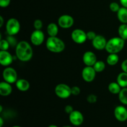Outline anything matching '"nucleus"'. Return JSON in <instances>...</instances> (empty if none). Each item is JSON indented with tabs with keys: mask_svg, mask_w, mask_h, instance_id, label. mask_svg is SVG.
<instances>
[{
	"mask_svg": "<svg viewBox=\"0 0 127 127\" xmlns=\"http://www.w3.org/2000/svg\"><path fill=\"white\" fill-rule=\"evenodd\" d=\"M16 55L20 61L27 62L31 60L33 56V50L31 45L26 41H21L16 46Z\"/></svg>",
	"mask_w": 127,
	"mask_h": 127,
	"instance_id": "nucleus-1",
	"label": "nucleus"
},
{
	"mask_svg": "<svg viewBox=\"0 0 127 127\" xmlns=\"http://www.w3.org/2000/svg\"><path fill=\"white\" fill-rule=\"evenodd\" d=\"M47 50L53 53H61L65 48V43L61 38L56 37H49L46 41Z\"/></svg>",
	"mask_w": 127,
	"mask_h": 127,
	"instance_id": "nucleus-2",
	"label": "nucleus"
},
{
	"mask_svg": "<svg viewBox=\"0 0 127 127\" xmlns=\"http://www.w3.org/2000/svg\"><path fill=\"white\" fill-rule=\"evenodd\" d=\"M125 46V40L120 37L111 38L107 41L105 50L109 53H117L122 51Z\"/></svg>",
	"mask_w": 127,
	"mask_h": 127,
	"instance_id": "nucleus-3",
	"label": "nucleus"
},
{
	"mask_svg": "<svg viewBox=\"0 0 127 127\" xmlns=\"http://www.w3.org/2000/svg\"><path fill=\"white\" fill-rule=\"evenodd\" d=\"M6 29L9 35L14 36L19 33L21 29L20 22L15 18L9 19L6 22Z\"/></svg>",
	"mask_w": 127,
	"mask_h": 127,
	"instance_id": "nucleus-4",
	"label": "nucleus"
},
{
	"mask_svg": "<svg viewBox=\"0 0 127 127\" xmlns=\"http://www.w3.org/2000/svg\"><path fill=\"white\" fill-rule=\"evenodd\" d=\"M55 93L60 99H67L71 95V88L67 84L61 83L55 88Z\"/></svg>",
	"mask_w": 127,
	"mask_h": 127,
	"instance_id": "nucleus-5",
	"label": "nucleus"
},
{
	"mask_svg": "<svg viewBox=\"0 0 127 127\" xmlns=\"http://www.w3.org/2000/svg\"><path fill=\"white\" fill-rule=\"evenodd\" d=\"M2 78L4 81L12 84L17 81V74L16 71L11 67H7L2 72Z\"/></svg>",
	"mask_w": 127,
	"mask_h": 127,
	"instance_id": "nucleus-6",
	"label": "nucleus"
},
{
	"mask_svg": "<svg viewBox=\"0 0 127 127\" xmlns=\"http://www.w3.org/2000/svg\"><path fill=\"white\" fill-rule=\"evenodd\" d=\"M71 36L73 42L78 44H82L88 40L86 33L80 29H74L72 32Z\"/></svg>",
	"mask_w": 127,
	"mask_h": 127,
	"instance_id": "nucleus-7",
	"label": "nucleus"
},
{
	"mask_svg": "<svg viewBox=\"0 0 127 127\" xmlns=\"http://www.w3.org/2000/svg\"><path fill=\"white\" fill-rule=\"evenodd\" d=\"M96 75V71L93 66H86L82 71V78L86 82L90 83L94 81Z\"/></svg>",
	"mask_w": 127,
	"mask_h": 127,
	"instance_id": "nucleus-8",
	"label": "nucleus"
},
{
	"mask_svg": "<svg viewBox=\"0 0 127 127\" xmlns=\"http://www.w3.org/2000/svg\"><path fill=\"white\" fill-rule=\"evenodd\" d=\"M74 22L73 17L68 14L62 15L58 20V26L63 29L70 28L73 26Z\"/></svg>",
	"mask_w": 127,
	"mask_h": 127,
	"instance_id": "nucleus-9",
	"label": "nucleus"
},
{
	"mask_svg": "<svg viewBox=\"0 0 127 127\" xmlns=\"http://www.w3.org/2000/svg\"><path fill=\"white\" fill-rule=\"evenodd\" d=\"M45 35L41 30H35L31 35V43L35 46H39L43 43Z\"/></svg>",
	"mask_w": 127,
	"mask_h": 127,
	"instance_id": "nucleus-10",
	"label": "nucleus"
},
{
	"mask_svg": "<svg viewBox=\"0 0 127 127\" xmlns=\"http://www.w3.org/2000/svg\"><path fill=\"white\" fill-rule=\"evenodd\" d=\"M107 42V41L104 36L98 35L92 40V44L93 47L97 50H102L105 48Z\"/></svg>",
	"mask_w": 127,
	"mask_h": 127,
	"instance_id": "nucleus-11",
	"label": "nucleus"
},
{
	"mask_svg": "<svg viewBox=\"0 0 127 127\" xmlns=\"http://www.w3.org/2000/svg\"><path fill=\"white\" fill-rule=\"evenodd\" d=\"M69 121L73 125L75 126H79L83 124L84 121V117L83 114L78 110H74L69 114Z\"/></svg>",
	"mask_w": 127,
	"mask_h": 127,
	"instance_id": "nucleus-12",
	"label": "nucleus"
},
{
	"mask_svg": "<svg viewBox=\"0 0 127 127\" xmlns=\"http://www.w3.org/2000/svg\"><path fill=\"white\" fill-rule=\"evenodd\" d=\"M114 115L119 121H126L127 120V109L123 105L117 106L114 110Z\"/></svg>",
	"mask_w": 127,
	"mask_h": 127,
	"instance_id": "nucleus-13",
	"label": "nucleus"
},
{
	"mask_svg": "<svg viewBox=\"0 0 127 127\" xmlns=\"http://www.w3.org/2000/svg\"><path fill=\"white\" fill-rule=\"evenodd\" d=\"M13 62V57L7 51H0V64L4 66H8Z\"/></svg>",
	"mask_w": 127,
	"mask_h": 127,
	"instance_id": "nucleus-14",
	"label": "nucleus"
},
{
	"mask_svg": "<svg viewBox=\"0 0 127 127\" xmlns=\"http://www.w3.org/2000/svg\"><path fill=\"white\" fill-rule=\"evenodd\" d=\"M83 61L86 66H93L97 62V57L95 53L91 51H88L84 53L83 56Z\"/></svg>",
	"mask_w": 127,
	"mask_h": 127,
	"instance_id": "nucleus-15",
	"label": "nucleus"
},
{
	"mask_svg": "<svg viewBox=\"0 0 127 127\" xmlns=\"http://www.w3.org/2000/svg\"><path fill=\"white\" fill-rule=\"evenodd\" d=\"M12 88L10 83L6 81L1 82L0 83V94L2 96H7L12 93Z\"/></svg>",
	"mask_w": 127,
	"mask_h": 127,
	"instance_id": "nucleus-16",
	"label": "nucleus"
},
{
	"mask_svg": "<svg viewBox=\"0 0 127 127\" xmlns=\"http://www.w3.org/2000/svg\"><path fill=\"white\" fill-rule=\"evenodd\" d=\"M16 86L17 89L20 91H27L30 88V83L26 79H19L16 82Z\"/></svg>",
	"mask_w": 127,
	"mask_h": 127,
	"instance_id": "nucleus-17",
	"label": "nucleus"
},
{
	"mask_svg": "<svg viewBox=\"0 0 127 127\" xmlns=\"http://www.w3.org/2000/svg\"><path fill=\"white\" fill-rule=\"evenodd\" d=\"M117 16L119 21L122 24H127V8L122 7L117 12Z\"/></svg>",
	"mask_w": 127,
	"mask_h": 127,
	"instance_id": "nucleus-18",
	"label": "nucleus"
},
{
	"mask_svg": "<svg viewBox=\"0 0 127 127\" xmlns=\"http://www.w3.org/2000/svg\"><path fill=\"white\" fill-rule=\"evenodd\" d=\"M47 31L49 37H56L58 33V27L55 23H50L47 27Z\"/></svg>",
	"mask_w": 127,
	"mask_h": 127,
	"instance_id": "nucleus-19",
	"label": "nucleus"
},
{
	"mask_svg": "<svg viewBox=\"0 0 127 127\" xmlns=\"http://www.w3.org/2000/svg\"><path fill=\"white\" fill-rule=\"evenodd\" d=\"M117 82L122 88H127V73L123 71L118 75Z\"/></svg>",
	"mask_w": 127,
	"mask_h": 127,
	"instance_id": "nucleus-20",
	"label": "nucleus"
},
{
	"mask_svg": "<svg viewBox=\"0 0 127 127\" xmlns=\"http://www.w3.org/2000/svg\"><path fill=\"white\" fill-rule=\"evenodd\" d=\"M109 92L113 94H119L121 91L122 88L117 83V82H112L108 86Z\"/></svg>",
	"mask_w": 127,
	"mask_h": 127,
	"instance_id": "nucleus-21",
	"label": "nucleus"
},
{
	"mask_svg": "<svg viewBox=\"0 0 127 127\" xmlns=\"http://www.w3.org/2000/svg\"><path fill=\"white\" fill-rule=\"evenodd\" d=\"M119 57L117 53H110L107 58V63L110 66H114L118 63Z\"/></svg>",
	"mask_w": 127,
	"mask_h": 127,
	"instance_id": "nucleus-22",
	"label": "nucleus"
},
{
	"mask_svg": "<svg viewBox=\"0 0 127 127\" xmlns=\"http://www.w3.org/2000/svg\"><path fill=\"white\" fill-rule=\"evenodd\" d=\"M118 33L120 38L124 40H127V24H122L119 26L118 29Z\"/></svg>",
	"mask_w": 127,
	"mask_h": 127,
	"instance_id": "nucleus-23",
	"label": "nucleus"
},
{
	"mask_svg": "<svg viewBox=\"0 0 127 127\" xmlns=\"http://www.w3.org/2000/svg\"><path fill=\"white\" fill-rule=\"evenodd\" d=\"M119 99L124 105H127V88H122L119 94Z\"/></svg>",
	"mask_w": 127,
	"mask_h": 127,
	"instance_id": "nucleus-24",
	"label": "nucleus"
},
{
	"mask_svg": "<svg viewBox=\"0 0 127 127\" xmlns=\"http://www.w3.org/2000/svg\"><path fill=\"white\" fill-rule=\"evenodd\" d=\"M93 68L95 69L96 73H100L105 69V64L103 61H97L93 66Z\"/></svg>",
	"mask_w": 127,
	"mask_h": 127,
	"instance_id": "nucleus-25",
	"label": "nucleus"
},
{
	"mask_svg": "<svg viewBox=\"0 0 127 127\" xmlns=\"http://www.w3.org/2000/svg\"><path fill=\"white\" fill-rule=\"evenodd\" d=\"M10 47L8 41L5 39H1L0 41V50L3 51H7Z\"/></svg>",
	"mask_w": 127,
	"mask_h": 127,
	"instance_id": "nucleus-26",
	"label": "nucleus"
},
{
	"mask_svg": "<svg viewBox=\"0 0 127 127\" xmlns=\"http://www.w3.org/2000/svg\"><path fill=\"white\" fill-rule=\"evenodd\" d=\"M7 40L8 41L9 43L10 46L11 47H15L17 45L18 42H17V40L16 39V38L14 37V35H9L7 37Z\"/></svg>",
	"mask_w": 127,
	"mask_h": 127,
	"instance_id": "nucleus-27",
	"label": "nucleus"
},
{
	"mask_svg": "<svg viewBox=\"0 0 127 127\" xmlns=\"http://www.w3.org/2000/svg\"><path fill=\"white\" fill-rule=\"evenodd\" d=\"M109 8H110V9L111 10L112 12H117L119 10V9L120 8V7L117 2H112L110 4V5H109Z\"/></svg>",
	"mask_w": 127,
	"mask_h": 127,
	"instance_id": "nucleus-28",
	"label": "nucleus"
},
{
	"mask_svg": "<svg viewBox=\"0 0 127 127\" xmlns=\"http://www.w3.org/2000/svg\"><path fill=\"white\" fill-rule=\"evenodd\" d=\"M87 101L90 104H94L97 101V97L95 94H89L87 97Z\"/></svg>",
	"mask_w": 127,
	"mask_h": 127,
	"instance_id": "nucleus-29",
	"label": "nucleus"
},
{
	"mask_svg": "<svg viewBox=\"0 0 127 127\" xmlns=\"http://www.w3.org/2000/svg\"><path fill=\"white\" fill-rule=\"evenodd\" d=\"M43 27V22L40 19H36L33 22V27L35 30H41Z\"/></svg>",
	"mask_w": 127,
	"mask_h": 127,
	"instance_id": "nucleus-30",
	"label": "nucleus"
},
{
	"mask_svg": "<svg viewBox=\"0 0 127 127\" xmlns=\"http://www.w3.org/2000/svg\"><path fill=\"white\" fill-rule=\"evenodd\" d=\"M71 95H78L81 93L80 88L76 86L71 88Z\"/></svg>",
	"mask_w": 127,
	"mask_h": 127,
	"instance_id": "nucleus-31",
	"label": "nucleus"
},
{
	"mask_svg": "<svg viewBox=\"0 0 127 127\" xmlns=\"http://www.w3.org/2000/svg\"><path fill=\"white\" fill-rule=\"evenodd\" d=\"M86 35L88 40H90L91 41L97 36V35L95 34V33L94 31H89V32H87Z\"/></svg>",
	"mask_w": 127,
	"mask_h": 127,
	"instance_id": "nucleus-32",
	"label": "nucleus"
},
{
	"mask_svg": "<svg viewBox=\"0 0 127 127\" xmlns=\"http://www.w3.org/2000/svg\"><path fill=\"white\" fill-rule=\"evenodd\" d=\"M11 0H0V6L1 7H6L10 4Z\"/></svg>",
	"mask_w": 127,
	"mask_h": 127,
	"instance_id": "nucleus-33",
	"label": "nucleus"
},
{
	"mask_svg": "<svg viewBox=\"0 0 127 127\" xmlns=\"http://www.w3.org/2000/svg\"><path fill=\"white\" fill-rule=\"evenodd\" d=\"M64 111H65V112L66 113V114H68L69 115L71 113L73 112L74 111V110H73V107L71 105H68L64 107Z\"/></svg>",
	"mask_w": 127,
	"mask_h": 127,
	"instance_id": "nucleus-34",
	"label": "nucleus"
},
{
	"mask_svg": "<svg viewBox=\"0 0 127 127\" xmlns=\"http://www.w3.org/2000/svg\"><path fill=\"white\" fill-rule=\"evenodd\" d=\"M121 68L123 71L127 73V59L125 60L121 64Z\"/></svg>",
	"mask_w": 127,
	"mask_h": 127,
	"instance_id": "nucleus-35",
	"label": "nucleus"
},
{
	"mask_svg": "<svg viewBox=\"0 0 127 127\" xmlns=\"http://www.w3.org/2000/svg\"><path fill=\"white\" fill-rule=\"evenodd\" d=\"M120 2L123 7L127 8V0H120Z\"/></svg>",
	"mask_w": 127,
	"mask_h": 127,
	"instance_id": "nucleus-36",
	"label": "nucleus"
},
{
	"mask_svg": "<svg viewBox=\"0 0 127 127\" xmlns=\"http://www.w3.org/2000/svg\"><path fill=\"white\" fill-rule=\"evenodd\" d=\"M0 21H1V22H0V27H1L4 24V19L2 16H0Z\"/></svg>",
	"mask_w": 127,
	"mask_h": 127,
	"instance_id": "nucleus-37",
	"label": "nucleus"
},
{
	"mask_svg": "<svg viewBox=\"0 0 127 127\" xmlns=\"http://www.w3.org/2000/svg\"><path fill=\"white\" fill-rule=\"evenodd\" d=\"M3 125V119L2 117H0V127H2Z\"/></svg>",
	"mask_w": 127,
	"mask_h": 127,
	"instance_id": "nucleus-38",
	"label": "nucleus"
},
{
	"mask_svg": "<svg viewBox=\"0 0 127 127\" xmlns=\"http://www.w3.org/2000/svg\"><path fill=\"white\" fill-rule=\"evenodd\" d=\"M2 105H0V112H2Z\"/></svg>",
	"mask_w": 127,
	"mask_h": 127,
	"instance_id": "nucleus-39",
	"label": "nucleus"
},
{
	"mask_svg": "<svg viewBox=\"0 0 127 127\" xmlns=\"http://www.w3.org/2000/svg\"><path fill=\"white\" fill-rule=\"evenodd\" d=\"M48 127H58L56 126V125H50Z\"/></svg>",
	"mask_w": 127,
	"mask_h": 127,
	"instance_id": "nucleus-40",
	"label": "nucleus"
},
{
	"mask_svg": "<svg viewBox=\"0 0 127 127\" xmlns=\"http://www.w3.org/2000/svg\"><path fill=\"white\" fill-rule=\"evenodd\" d=\"M19 127V126H14V127Z\"/></svg>",
	"mask_w": 127,
	"mask_h": 127,
	"instance_id": "nucleus-41",
	"label": "nucleus"
},
{
	"mask_svg": "<svg viewBox=\"0 0 127 127\" xmlns=\"http://www.w3.org/2000/svg\"><path fill=\"white\" fill-rule=\"evenodd\" d=\"M70 127V126H64V127Z\"/></svg>",
	"mask_w": 127,
	"mask_h": 127,
	"instance_id": "nucleus-42",
	"label": "nucleus"
}]
</instances>
